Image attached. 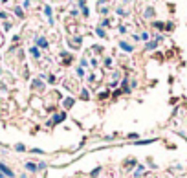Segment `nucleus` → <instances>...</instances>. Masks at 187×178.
I'll return each instance as SVG.
<instances>
[{"label":"nucleus","instance_id":"obj_1","mask_svg":"<svg viewBox=\"0 0 187 178\" xmlns=\"http://www.w3.org/2000/svg\"><path fill=\"white\" fill-rule=\"evenodd\" d=\"M46 178H187V138L174 132L88 147Z\"/></svg>","mask_w":187,"mask_h":178}]
</instances>
